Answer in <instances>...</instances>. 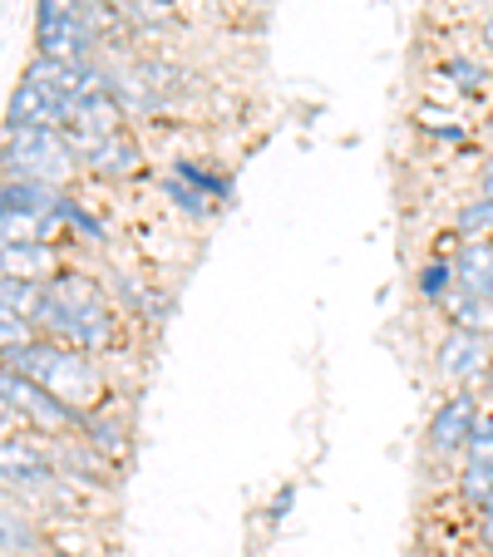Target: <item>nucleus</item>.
Segmentation results:
<instances>
[{"label": "nucleus", "mask_w": 493, "mask_h": 557, "mask_svg": "<svg viewBox=\"0 0 493 557\" xmlns=\"http://www.w3.org/2000/svg\"><path fill=\"white\" fill-rule=\"evenodd\" d=\"M30 326L40 331L45 341H60V346L85 350V356H104L119 341L114 306H109L104 286L85 272H60L54 282H45Z\"/></svg>", "instance_id": "1"}, {"label": "nucleus", "mask_w": 493, "mask_h": 557, "mask_svg": "<svg viewBox=\"0 0 493 557\" xmlns=\"http://www.w3.org/2000/svg\"><path fill=\"white\" fill-rule=\"evenodd\" d=\"M5 366L21 370L25 380H35L40 389H50L54 400H64L70 410L89 414V410H104V370H99L95 356H85V350H70L60 346V341H25V346L5 350Z\"/></svg>", "instance_id": "2"}, {"label": "nucleus", "mask_w": 493, "mask_h": 557, "mask_svg": "<svg viewBox=\"0 0 493 557\" xmlns=\"http://www.w3.org/2000/svg\"><path fill=\"white\" fill-rule=\"evenodd\" d=\"M74 169L79 163H74L60 128H5L0 134V178L64 188L74 178Z\"/></svg>", "instance_id": "3"}, {"label": "nucleus", "mask_w": 493, "mask_h": 557, "mask_svg": "<svg viewBox=\"0 0 493 557\" xmlns=\"http://www.w3.org/2000/svg\"><path fill=\"white\" fill-rule=\"evenodd\" d=\"M479 405H483L479 389H449V395L434 405L430 424H424V454L440 463H459L464 449H469V440H473Z\"/></svg>", "instance_id": "4"}, {"label": "nucleus", "mask_w": 493, "mask_h": 557, "mask_svg": "<svg viewBox=\"0 0 493 557\" xmlns=\"http://www.w3.org/2000/svg\"><path fill=\"white\" fill-rule=\"evenodd\" d=\"M60 484V469H54L50 440L21 430L11 440H0V488H11L15 498L35 494V488H54Z\"/></svg>", "instance_id": "5"}, {"label": "nucleus", "mask_w": 493, "mask_h": 557, "mask_svg": "<svg viewBox=\"0 0 493 557\" xmlns=\"http://www.w3.org/2000/svg\"><path fill=\"white\" fill-rule=\"evenodd\" d=\"M64 144H70L74 163L89 173V178H104V183H119V178H134L138 169H144V153H138L134 134H104V138H89V134H70V128H60Z\"/></svg>", "instance_id": "6"}, {"label": "nucleus", "mask_w": 493, "mask_h": 557, "mask_svg": "<svg viewBox=\"0 0 493 557\" xmlns=\"http://www.w3.org/2000/svg\"><path fill=\"white\" fill-rule=\"evenodd\" d=\"M489 360H493V336L449 326L444 341L434 346V375L449 389H479L483 375H489Z\"/></svg>", "instance_id": "7"}, {"label": "nucleus", "mask_w": 493, "mask_h": 557, "mask_svg": "<svg viewBox=\"0 0 493 557\" xmlns=\"http://www.w3.org/2000/svg\"><path fill=\"white\" fill-rule=\"evenodd\" d=\"M64 272V257L60 247L50 243H0V276H11V282H54Z\"/></svg>", "instance_id": "8"}, {"label": "nucleus", "mask_w": 493, "mask_h": 557, "mask_svg": "<svg viewBox=\"0 0 493 557\" xmlns=\"http://www.w3.org/2000/svg\"><path fill=\"white\" fill-rule=\"evenodd\" d=\"M79 440H85L95 454H104L109 463H124L128 449H134L128 420H119V414H109V410H89L85 424H79Z\"/></svg>", "instance_id": "9"}, {"label": "nucleus", "mask_w": 493, "mask_h": 557, "mask_svg": "<svg viewBox=\"0 0 493 557\" xmlns=\"http://www.w3.org/2000/svg\"><path fill=\"white\" fill-rule=\"evenodd\" d=\"M169 173L178 183H188V188H198L202 198H212L218 208L232 202V173L227 169H212V163H202V158H173Z\"/></svg>", "instance_id": "10"}, {"label": "nucleus", "mask_w": 493, "mask_h": 557, "mask_svg": "<svg viewBox=\"0 0 493 557\" xmlns=\"http://www.w3.org/2000/svg\"><path fill=\"white\" fill-rule=\"evenodd\" d=\"M5 128H60V109L30 85H15L11 104H5Z\"/></svg>", "instance_id": "11"}, {"label": "nucleus", "mask_w": 493, "mask_h": 557, "mask_svg": "<svg viewBox=\"0 0 493 557\" xmlns=\"http://www.w3.org/2000/svg\"><path fill=\"white\" fill-rule=\"evenodd\" d=\"M444 315H449V326H459V331L493 336V306L483 301L479 292H464V286H454V292L444 296Z\"/></svg>", "instance_id": "12"}, {"label": "nucleus", "mask_w": 493, "mask_h": 557, "mask_svg": "<svg viewBox=\"0 0 493 557\" xmlns=\"http://www.w3.org/2000/svg\"><path fill=\"white\" fill-rule=\"evenodd\" d=\"M440 74L454 79V99L459 95L479 99V95L493 89V70H489V60H479V54H449V60L440 64Z\"/></svg>", "instance_id": "13"}, {"label": "nucleus", "mask_w": 493, "mask_h": 557, "mask_svg": "<svg viewBox=\"0 0 493 557\" xmlns=\"http://www.w3.org/2000/svg\"><path fill=\"white\" fill-rule=\"evenodd\" d=\"M64 198V188L50 183H21V178H0V208H25V212H54Z\"/></svg>", "instance_id": "14"}, {"label": "nucleus", "mask_w": 493, "mask_h": 557, "mask_svg": "<svg viewBox=\"0 0 493 557\" xmlns=\"http://www.w3.org/2000/svg\"><path fill=\"white\" fill-rule=\"evenodd\" d=\"M40 547V528L21 513V508H0V557H25Z\"/></svg>", "instance_id": "15"}, {"label": "nucleus", "mask_w": 493, "mask_h": 557, "mask_svg": "<svg viewBox=\"0 0 493 557\" xmlns=\"http://www.w3.org/2000/svg\"><path fill=\"white\" fill-rule=\"evenodd\" d=\"M454 292V262L449 257H424L415 267V296L430 306H444V296Z\"/></svg>", "instance_id": "16"}, {"label": "nucleus", "mask_w": 493, "mask_h": 557, "mask_svg": "<svg viewBox=\"0 0 493 557\" xmlns=\"http://www.w3.org/2000/svg\"><path fill=\"white\" fill-rule=\"evenodd\" d=\"M449 232L459 237V243H469V237H493V198H469V202H459L454 208V218H449Z\"/></svg>", "instance_id": "17"}, {"label": "nucleus", "mask_w": 493, "mask_h": 557, "mask_svg": "<svg viewBox=\"0 0 493 557\" xmlns=\"http://www.w3.org/2000/svg\"><path fill=\"white\" fill-rule=\"evenodd\" d=\"M54 218L64 222V232H74V237H85V243H104L109 232H104V222H99V212H89L79 198H70L64 193L60 198V208H54Z\"/></svg>", "instance_id": "18"}, {"label": "nucleus", "mask_w": 493, "mask_h": 557, "mask_svg": "<svg viewBox=\"0 0 493 557\" xmlns=\"http://www.w3.org/2000/svg\"><path fill=\"white\" fill-rule=\"evenodd\" d=\"M415 124H420V134L424 138H434V144H449V148H459V144H469V119H459V114H434V109H420L415 114Z\"/></svg>", "instance_id": "19"}, {"label": "nucleus", "mask_w": 493, "mask_h": 557, "mask_svg": "<svg viewBox=\"0 0 493 557\" xmlns=\"http://www.w3.org/2000/svg\"><path fill=\"white\" fill-rule=\"evenodd\" d=\"M163 193H169L173 208H178L183 218H193V222H208V218H218V212H222L218 202L202 198V193H198V188H188V183H178L173 173H163Z\"/></svg>", "instance_id": "20"}, {"label": "nucleus", "mask_w": 493, "mask_h": 557, "mask_svg": "<svg viewBox=\"0 0 493 557\" xmlns=\"http://www.w3.org/2000/svg\"><path fill=\"white\" fill-rule=\"evenodd\" d=\"M40 292H45V286H35V282H11V276H0V311L35 315V306H40Z\"/></svg>", "instance_id": "21"}, {"label": "nucleus", "mask_w": 493, "mask_h": 557, "mask_svg": "<svg viewBox=\"0 0 493 557\" xmlns=\"http://www.w3.org/2000/svg\"><path fill=\"white\" fill-rule=\"evenodd\" d=\"M40 331L30 326V315H15V311H0V356L15 346H25V341H35Z\"/></svg>", "instance_id": "22"}, {"label": "nucleus", "mask_w": 493, "mask_h": 557, "mask_svg": "<svg viewBox=\"0 0 493 557\" xmlns=\"http://www.w3.org/2000/svg\"><path fill=\"white\" fill-rule=\"evenodd\" d=\"M296 504V484H282V488H276V494H272V508H267V523H282V518H286V508H292Z\"/></svg>", "instance_id": "23"}, {"label": "nucleus", "mask_w": 493, "mask_h": 557, "mask_svg": "<svg viewBox=\"0 0 493 557\" xmlns=\"http://www.w3.org/2000/svg\"><path fill=\"white\" fill-rule=\"evenodd\" d=\"M479 193L493 198V153H483V163H479Z\"/></svg>", "instance_id": "24"}, {"label": "nucleus", "mask_w": 493, "mask_h": 557, "mask_svg": "<svg viewBox=\"0 0 493 557\" xmlns=\"http://www.w3.org/2000/svg\"><path fill=\"white\" fill-rule=\"evenodd\" d=\"M479 45L493 54V11H483V21H479Z\"/></svg>", "instance_id": "25"}, {"label": "nucleus", "mask_w": 493, "mask_h": 557, "mask_svg": "<svg viewBox=\"0 0 493 557\" xmlns=\"http://www.w3.org/2000/svg\"><path fill=\"white\" fill-rule=\"evenodd\" d=\"M473 518H479V537L493 547V513H473Z\"/></svg>", "instance_id": "26"}, {"label": "nucleus", "mask_w": 493, "mask_h": 557, "mask_svg": "<svg viewBox=\"0 0 493 557\" xmlns=\"http://www.w3.org/2000/svg\"><path fill=\"white\" fill-rule=\"evenodd\" d=\"M473 292H479V296H483V301H489V306H493V272H489V276H483V282H479V286H473Z\"/></svg>", "instance_id": "27"}, {"label": "nucleus", "mask_w": 493, "mask_h": 557, "mask_svg": "<svg viewBox=\"0 0 493 557\" xmlns=\"http://www.w3.org/2000/svg\"><path fill=\"white\" fill-rule=\"evenodd\" d=\"M479 395H483V400H493V360H489V375H483V385H479Z\"/></svg>", "instance_id": "28"}, {"label": "nucleus", "mask_w": 493, "mask_h": 557, "mask_svg": "<svg viewBox=\"0 0 493 557\" xmlns=\"http://www.w3.org/2000/svg\"><path fill=\"white\" fill-rule=\"evenodd\" d=\"M483 144H489V153H493V114L483 119Z\"/></svg>", "instance_id": "29"}, {"label": "nucleus", "mask_w": 493, "mask_h": 557, "mask_svg": "<svg viewBox=\"0 0 493 557\" xmlns=\"http://www.w3.org/2000/svg\"><path fill=\"white\" fill-rule=\"evenodd\" d=\"M50 557H89V553H70V547H54Z\"/></svg>", "instance_id": "30"}, {"label": "nucleus", "mask_w": 493, "mask_h": 557, "mask_svg": "<svg viewBox=\"0 0 493 557\" xmlns=\"http://www.w3.org/2000/svg\"><path fill=\"white\" fill-rule=\"evenodd\" d=\"M483 11H493V0H483Z\"/></svg>", "instance_id": "31"}, {"label": "nucleus", "mask_w": 493, "mask_h": 557, "mask_svg": "<svg viewBox=\"0 0 493 557\" xmlns=\"http://www.w3.org/2000/svg\"><path fill=\"white\" fill-rule=\"evenodd\" d=\"M99 5H114V0H99Z\"/></svg>", "instance_id": "32"}]
</instances>
